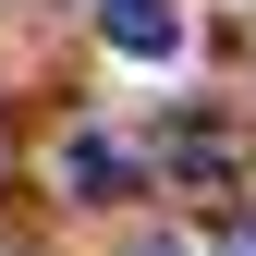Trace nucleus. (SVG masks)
<instances>
[{
  "label": "nucleus",
  "mask_w": 256,
  "mask_h": 256,
  "mask_svg": "<svg viewBox=\"0 0 256 256\" xmlns=\"http://www.w3.org/2000/svg\"><path fill=\"white\" fill-rule=\"evenodd\" d=\"M61 196H86V208L134 196V146H122V134H74V146H61Z\"/></svg>",
  "instance_id": "1"
},
{
  "label": "nucleus",
  "mask_w": 256,
  "mask_h": 256,
  "mask_svg": "<svg viewBox=\"0 0 256 256\" xmlns=\"http://www.w3.org/2000/svg\"><path fill=\"white\" fill-rule=\"evenodd\" d=\"M98 24H110L122 61H171L183 49V12H171V0H98Z\"/></svg>",
  "instance_id": "2"
},
{
  "label": "nucleus",
  "mask_w": 256,
  "mask_h": 256,
  "mask_svg": "<svg viewBox=\"0 0 256 256\" xmlns=\"http://www.w3.org/2000/svg\"><path fill=\"white\" fill-rule=\"evenodd\" d=\"M220 256H256V220H232V232H220Z\"/></svg>",
  "instance_id": "3"
},
{
  "label": "nucleus",
  "mask_w": 256,
  "mask_h": 256,
  "mask_svg": "<svg viewBox=\"0 0 256 256\" xmlns=\"http://www.w3.org/2000/svg\"><path fill=\"white\" fill-rule=\"evenodd\" d=\"M146 256H171V244H146Z\"/></svg>",
  "instance_id": "4"
}]
</instances>
